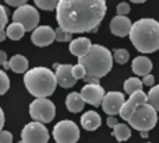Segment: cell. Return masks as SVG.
Instances as JSON below:
<instances>
[{
  "label": "cell",
  "mask_w": 159,
  "mask_h": 143,
  "mask_svg": "<svg viewBox=\"0 0 159 143\" xmlns=\"http://www.w3.org/2000/svg\"><path fill=\"white\" fill-rule=\"evenodd\" d=\"M105 14L103 0H60L56 8L59 27L69 34L96 32Z\"/></svg>",
  "instance_id": "cell-1"
},
{
  "label": "cell",
  "mask_w": 159,
  "mask_h": 143,
  "mask_svg": "<svg viewBox=\"0 0 159 143\" xmlns=\"http://www.w3.org/2000/svg\"><path fill=\"white\" fill-rule=\"evenodd\" d=\"M129 37L138 52H157L159 49V22L154 18L138 20L133 24Z\"/></svg>",
  "instance_id": "cell-2"
},
{
  "label": "cell",
  "mask_w": 159,
  "mask_h": 143,
  "mask_svg": "<svg viewBox=\"0 0 159 143\" xmlns=\"http://www.w3.org/2000/svg\"><path fill=\"white\" fill-rule=\"evenodd\" d=\"M24 84L30 94L36 98H48L52 96L57 86L56 73L43 66L32 67L24 76Z\"/></svg>",
  "instance_id": "cell-3"
},
{
  "label": "cell",
  "mask_w": 159,
  "mask_h": 143,
  "mask_svg": "<svg viewBox=\"0 0 159 143\" xmlns=\"http://www.w3.org/2000/svg\"><path fill=\"white\" fill-rule=\"evenodd\" d=\"M78 63L87 72V76L101 77L106 76L113 66V55L107 48L102 45H92L91 51L82 58H78Z\"/></svg>",
  "instance_id": "cell-4"
},
{
  "label": "cell",
  "mask_w": 159,
  "mask_h": 143,
  "mask_svg": "<svg viewBox=\"0 0 159 143\" xmlns=\"http://www.w3.org/2000/svg\"><path fill=\"white\" fill-rule=\"evenodd\" d=\"M158 122V114H157V110L154 107L147 102V104H143L135 110V112L133 114V116L129 119V125L134 129L140 131H151L155 128Z\"/></svg>",
  "instance_id": "cell-5"
},
{
  "label": "cell",
  "mask_w": 159,
  "mask_h": 143,
  "mask_svg": "<svg viewBox=\"0 0 159 143\" xmlns=\"http://www.w3.org/2000/svg\"><path fill=\"white\" fill-rule=\"evenodd\" d=\"M30 115L34 119V122L49 124L56 115V107L48 98H36L30 105Z\"/></svg>",
  "instance_id": "cell-6"
},
{
  "label": "cell",
  "mask_w": 159,
  "mask_h": 143,
  "mask_svg": "<svg viewBox=\"0 0 159 143\" xmlns=\"http://www.w3.org/2000/svg\"><path fill=\"white\" fill-rule=\"evenodd\" d=\"M53 139L56 143H77L80 139V129L73 121L64 119L55 125Z\"/></svg>",
  "instance_id": "cell-7"
},
{
  "label": "cell",
  "mask_w": 159,
  "mask_h": 143,
  "mask_svg": "<svg viewBox=\"0 0 159 143\" xmlns=\"http://www.w3.org/2000/svg\"><path fill=\"white\" fill-rule=\"evenodd\" d=\"M13 22L21 24L25 28V31H31V30L35 31L38 28V22H39V11L34 6L30 4L18 7L13 13Z\"/></svg>",
  "instance_id": "cell-8"
},
{
  "label": "cell",
  "mask_w": 159,
  "mask_h": 143,
  "mask_svg": "<svg viewBox=\"0 0 159 143\" xmlns=\"http://www.w3.org/2000/svg\"><path fill=\"white\" fill-rule=\"evenodd\" d=\"M21 141L24 143H48L49 131L41 122H30L22 128Z\"/></svg>",
  "instance_id": "cell-9"
},
{
  "label": "cell",
  "mask_w": 159,
  "mask_h": 143,
  "mask_svg": "<svg viewBox=\"0 0 159 143\" xmlns=\"http://www.w3.org/2000/svg\"><path fill=\"white\" fill-rule=\"evenodd\" d=\"M124 102H126V100H124L123 93H120V91H109V93H106L103 101H102L103 112H106L109 116L117 115V114H120Z\"/></svg>",
  "instance_id": "cell-10"
},
{
  "label": "cell",
  "mask_w": 159,
  "mask_h": 143,
  "mask_svg": "<svg viewBox=\"0 0 159 143\" xmlns=\"http://www.w3.org/2000/svg\"><path fill=\"white\" fill-rule=\"evenodd\" d=\"M147 102H148V94H145L143 90L137 91L135 94L130 96V98L124 102V105H123V108H121L119 115H120V118L123 119V121L129 122V119L133 116V114L135 112V110H137L140 105L147 104Z\"/></svg>",
  "instance_id": "cell-11"
},
{
  "label": "cell",
  "mask_w": 159,
  "mask_h": 143,
  "mask_svg": "<svg viewBox=\"0 0 159 143\" xmlns=\"http://www.w3.org/2000/svg\"><path fill=\"white\" fill-rule=\"evenodd\" d=\"M81 96L87 104L98 107V105H102V101H103L106 93L101 84H85L81 88Z\"/></svg>",
  "instance_id": "cell-12"
},
{
  "label": "cell",
  "mask_w": 159,
  "mask_h": 143,
  "mask_svg": "<svg viewBox=\"0 0 159 143\" xmlns=\"http://www.w3.org/2000/svg\"><path fill=\"white\" fill-rule=\"evenodd\" d=\"M31 41L36 47H48L56 41V31L49 25H41L32 32Z\"/></svg>",
  "instance_id": "cell-13"
},
{
  "label": "cell",
  "mask_w": 159,
  "mask_h": 143,
  "mask_svg": "<svg viewBox=\"0 0 159 143\" xmlns=\"http://www.w3.org/2000/svg\"><path fill=\"white\" fill-rule=\"evenodd\" d=\"M131 27H133L131 21H130V18L126 16H116V17H113L112 21H110V31H112V34L116 37L130 35Z\"/></svg>",
  "instance_id": "cell-14"
},
{
  "label": "cell",
  "mask_w": 159,
  "mask_h": 143,
  "mask_svg": "<svg viewBox=\"0 0 159 143\" xmlns=\"http://www.w3.org/2000/svg\"><path fill=\"white\" fill-rule=\"evenodd\" d=\"M57 84L63 88H71L77 83L75 77L73 76V65H60L56 70Z\"/></svg>",
  "instance_id": "cell-15"
},
{
  "label": "cell",
  "mask_w": 159,
  "mask_h": 143,
  "mask_svg": "<svg viewBox=\"0 0 159 143\" xmlns=\"http://www.w3.org/2000/svg\"><path fill=\"white\" fill-rule=\"evenodd\" d=\"M92 48V44L88 38L85 37H81V38H75L70 42V52L74 56H78V58H82L85 56Z\"/></svg>",
  "instance_id": "cell-16"
},
{
  "label": "cell",
  "mask_w": 159,
  "mask_h": 143,
  "mask_svg": "<svg viewBox=\"0 0 159 143\" xmlns=\"http://www.w3.org/2000/svg\"><path fill=\"white\" fill-rule=\"evenodd\" d=\"M133 72H134L137 76H148L149 72L152 70V62L149 58L147 56H137V58L133 61Z\"/></svg>",
  "instance_id": "cell-17"
},
{
  "label": "cell",
  "mask_w": 159,
  "mask_h": 143,
  "mask_svg": "<svg viewBox=\"0 0 159 143\" xmlns=\"http://www.w3.org/2000/svg\"><path fill=\"white\" fill-rule=\"evenodd\" d=\"M101 116L95 111H87L84 115L81 116V125L85 131H95L101 126Z\"/></svg>",
  "instance_id": "cell-18"
},
{
  "label": "cell",
  "mask_w": 159,
  "mask_h": 143,
  "mask_svg": "<svg viewBox=\"0 0 159 143\" xmlns=\"http://www.w3.org/2000/svg\"><path fill=\"white\" fill-rule=\"evenodd\" d=\"M84 105L85 101L82 98L81 93H70L66 98V107L70 112L73 114H77L80 111L84 110Z\"/></svg>",
  "instance_id": "cell-19"
},
{
  "label": "cell",
  "mask_w": 159,
  "mask_h": 143,
  "mask_svg": "<svg viewBox=\"0 0 159 143\" xmlns=\"http://www.w3.org/2000/svg\"><path fill=\"white\" fill-rule=\"evenodd\" d=\"M10 69L14 73H27L28 72V61L22 55H14L10 59Z\"/></svg>",
  "instance_id": "cell-20"
},
{
  "label": "cell",
  "mask_w": 159,
  "mask_h": 143,
  "mask_svg": "<svg viewBox=\"0 0 159 143\" xmlns=\"http://www.w3.org/2000/svg\"><path fill=\"white\" fill-rule=\"evenodd\" d=\"M113 136L116 138L117 142H126V141H129L130 136H131V129H130V126L126 124H119L117 126L113 129Z\"/></svg>",
  "instance_id": "cell-21"
},
{
  "label": "cell",
  "mask_w": 159,
  "mask_h": 143,
  "mask_svg": "<svg viewBox=\"0 0 159 143\" xmlns=\"http://www.w3.org/2000/svg\"><path fill=\"white\" fill-rule=\"evenodd\" d=\"M143 80L137 79V77H130L124 81V91H126L129 96H133L135 94L137 91H141L143 90Z\"/></svg>",
  "instance_id": "cell-22"
},
{
  "label": "cell",
  "mask_w": 159,
  "mask_h": 143,
  "mask_svg": "<svg viewBox=\"0 0 159 143\" xmlns=\"http://www.w3.org/2000/svg\"><path fill=\"white\" fill-rule=\"evenodd\" d=\"M6 34H7V37L10 39H13V41H18V39H21L22 37H24L25 28L22 27L21 24L11 22V24L7 27V31H6Z\"/></svg>",
  "instance_id": "cell-23"
},
{
  "label": "cell",
  "mask_w": 159,
  "mask_h": 143,
  "mask_svg": "<svg viewBox=\"0 0 159 143\" xmlns=\"http://www.w3.org/2000/svg\"><path fill=\"white\" fill-rule=\"evenodd\" d=\"M7 10L4 8V6L0 4V42H3L6 38H7V34H6V27H7Z\"/></svg>",
  "instance_id": "cell-24"
},
{
  "label": "cell",
  "mask_w": 159,
  "mask_h": 143,
  "mask_svg": "<svg viewBox=\"0 0 159 143\" xmlns=\"http://www.w3.org/2000/svg\"><path fill=\"white\" fill-rule=\"evenodd\" d=\"M148 104L159 111V84L154 86L148 93Z\"/></svg>",
  "instance_id": "cell-25"
},
{
  "label": "cell",
  "mask_w": 159,
  "mask_h": 143,
  "mask_svg": "<svg viewBox=\"0 0 159 143\" xmlns=\"http://www.w3.org/2000/svg\"><path fill=\"white\" fill-rule=\"evenodd\" d=\"M35 4H36V7L42 8V10L52 11L57 8L59 0H35Z\"/></svg>",
  "instance_id": "cell-26"
},
{
  "label": "cell",
  "mask_w": 159,
  "mask_h": 143,
  "mask_svg": "<svg viewBox=\"0 0 159 143\" xmlns=\"http://www.w3.org/2000/svg\"><path fill=\"white\" fill-rule=\"evenodd\" d=\"M113 59H115L119 65H124V63H127V62H129L130 53H129V51H127V49L120 48V49H116L115 52H113Z\"/></svg>",
  "instance_id": "cell-27"
},
{
  "label": "cell",
  "mask_w": 159,
  "mask_h": 143,
  "mask_svg": "<svg viewBox=\"0 0 159 143\" xmlns=\"http://www.w3.org/2000/svg\"><path fill=\"white\" fill-rule=\"evenodd\" d=\"M10 88V79L3 70H0V96L6 94Z\"/></svg>",
  "instance_id": "cell-28"
},
{
  "label": "cell",
  "mask_w": 159,
  "mask_h": 143,
  "mask_svg": "<svg viewBox=\"0 0 159 143\" xmlns=\"http://www.w3.org/2000/svg\"><path fill=\"white\" fill-rule=\"evenodd\" d=\"M55 31H56V41H59V42H67V41H70V42H71V34L66 32V31L61 30L60 27H59L57 30H55Z\"/></svg>",
  "instance_id": "cell-29"
},
{
  "label": "cell",
  "mask_w": 159,
  "mask_h": 143,
  "mask_svg": "<svg viewBox=\"0 0 159 143\" xmlns=\"http://www.w3.org/2000/svg\"><path fill=\"white\" fill-rule=\"evenodd\" d=\"M73 76L75 77V80H80V79L84 80V77L87 76V72L78 63V65H75V66H73Z\"/></svg>",
  "instance_id": "cell-30"
},
{
  "label": "cell",
  "mask_w": 159,
  "mask_h": 143,
  "mask_svg": "<svg viewBox=\"0 0 159 143\" xmlns=\"http://www.w3.org/2000/svg\"><path fill=\"white\" fill-rule=\"evenodd\" d=\"M116 11H117V16H126V14L130 13V4L126 2L119 3L117 7H116Z\"/></svg>",
  "instance_id": "cell-31"
},
{
  "label": "cell",
  "mask_w": 159,
  "mask_h": 143,
  "mask_svg": "<svg viewBox=\"0 0 159 143\" xmlns=\"http://www.w3.org/2000/svg\"><path fill=\"white\" fill-rule=\"evenodd\" d=\"M0 143H13V133L8 131L0 132Z\"/></svg>",
  "instance_id": "cell-32"
},
{
  "label": "cell",
  "mask_w": 159,
  "mask_h": 143,
  "mask_svg": "<svg viewBox=\"0 0 159 143\" xmlns=\"http://www.w3.org/2000/svg\"><path fill=\"white\" fill-rule=\"evenodd\" d=\"M6 3H7L8 6H13V7H22V6L28 4L27 0H6Z\"/></svg>",
  "instance_id": "cell-33"
},
{
  "label": "cell",
  "mask_w": 159,
  "mask_h": 143,
  "mask_svg": "<svg viewBox=\"0 0 159 143\" xmlns=\"http://www.w3.org/2000/svg\"><path fill=\"white\" fill-rule=\"evenodd\" d=\"M154 83H155V77L152 76V74H148V76H145V77H143V84L144 86H154Z\"/></svg>",
  "instance_id": "cell-34"
},
{
  "label": "cell",
  "mask_w": 159,
  "mask_h": 143,
  "mask_svg": "<svg viewBox=\"0 0 159 143\" xmlns=\"http://www.w3.org/2000/svg\"><path fill=\"white\" fill-rule=\"evenodd\" d=\"M106 124H107V126L109 128H113V129H115V128L119 125V121L116 119V116H107Z\"/></svg>",
  "instance_id": "cell-35"
},
{
  "label": "cell",
  "mask_w": 159,
  "mask_h": 143,
  "mask_svg": "<svg viewBox=\"0 0 159 143\" xmlns=\"http://www.w3.org/2000/svg\"><path fill=\"white\" fill-rule=\"evenodd\" d=\"M84 81L87 84H99V79L98 77H92V76H85L84 77Z\"/></svg>",
  "instance_id": "cell-36"
},
{
  "label": "cell",
  "mask_w": 159,
  "mask_h": 143,
  "mask_svg": "<svg viewBox=\"0 0 159 143\" xmlns=\"http://www.w3.org/2000/svg\"><path fill=\"white\" fill-rule=\"evenodd\" d=\"M4 63H7V53L0 51V66H4Z\"/></svg>",
  "instance_id": "cell-37"
},
{
  "label": "cell",
  "mask_w": 159,
  "mask_h": 143,
  "mask_svg": "<svg viewBox=\"0 0 159 143\" xmlns=\"http://www.w3.org/2000/svg\"><path fill=\"white\" fill-rule=\"evenodd\" d=\"M3 126H4V112H3L2 107H0V132L3 131Z\"/></svg>",
  "instance_id": "cell-38"
},
{
  "label": "cell",
  "mask_w": 159,
  "mask_h": 143,
  "mask_svg": "<svg viewBox=\"0 0 159 143\" xmlns=\"http://www.w3.org/2000/svg\"><path fill=\"white\" fill-rule=\"evenodd\" d=\"M141 138H148V132H147V131H143V132H141Z\"/></svg>",
  "instance_id": "cell-39"
},
{
  "label": "cell",
  "mask_w": 159,
  "mask_h": 143,
  "mask_svg": "<svg viewBox=\"0 0 159 143\" xmlns=\"http://www.w3.org/2000/svg\"><path fill=\"white\" fill-rule=\"evenodd\" d=\"M4 69H10V62H7V63H4Z\"/></svg>",
  "instance_id": "cell-40"
},
{
  "label": "cell",
  "mask_w": 159,
  "mask_h": 143,
  "mask_svg": "<svg viewBox=\"0 0 159 143\" xmlns=\"http://www.w3.org/2000/svg\"><path fill=\"white\" fill-rule=\"evenodd\" d=\"M18 143H24V142H22V141H21V142H18Z\"/></svg>",
  "instance_id": "cell-41"
},
{
  "label": "cell",
  "mask_w": 159,
  "mask_h": 143,
  "mask_svg": "<svg viewBox=\"0 0 159 143\" xmlns=\"http://www.w3.org/2000/svg\"><path fill=\"white\" fill-rule=\"evenodd\" d=\"M148 143H149V142H148Z\"/></svg>",
  "instance_id": "cell-42"
}]
</instances>
